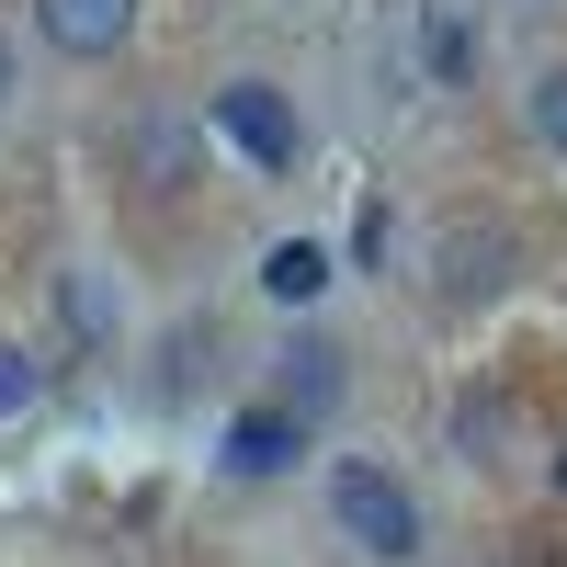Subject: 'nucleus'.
Segmentation results:
<instances>
[{"instance_id": "20e7f679", "label": "nucleus", "mask_w": 567, "mask_h": 567, "mask_svg": "<svg viewBox=\"0 0 567 567\" xmlns=\"http://www.w3.org/2000/svg\"><path fill=\"white\" fill-rule=\"evenodd\" d=\"M34 23L69 45V58H114L136 34V0H34Z\"/></svg>"}, {"instance_id": "7ed1b4c3", "label": "nucleus", "mask_w": 567, "mask_h": 567, "mask_svg": "<svg viewBox=\"0 0 567 567\" xmlns=\"http://www.w3.org/2000/svg\"><path fill=\"white\" fill-rule=\"evenodd\" d=\"M296 454H307V420L261 398V409H239V420H227V454H216V465H227V477H284Z\"/></svg>"}, {"instance_id": "0eeeda50", "label": "nucleus", "mask_w": 567, "mask_h": 567, "mask_svg": "<svg viewBox=\"0 0 567 567\" xmlns=\"http://www.w3.org/2000/svg\"><path fill=\"white\" fill-rule=\"evenodd\" d=\"M182 159H194V125H182V114L136 125V171H148V182H182Z\"/></svg>"}, {"instance_id": "39448f33", "label": "nucleus", "mask_w": 567, "mask_h": 567, "mask_svg": "<svg viewBox=\"0 0 567 567\" xmlns=\"http://www.w3.org/2000/svg\"><path fill=\"white\" fill-rule=\"evenodd\" d=\"M329 398H341V352H329V341H296V352H284V398H272V409L318 420Z\"/></svg>"}, {"instance_id": "f03ea898", "label": "nucleus", "mask_w": 567, "mask_h": 567, "mask_svg": "<svg viewBox=\"0 0 567 567\" xmlns=\"http://www.w3.org/2000/svg\"><path fill=\"white\" fill-rule=\"evenodd\" d=\"M216 136L239 159H261V171H296V103H284L272 80H227L216 91Z\"/></svg>"}, {"instance_id": "6e6552de", "label": "nucleus", "mask_w": 567, "mask_h": 567, "mask_svg": "<svg viewBox=\"0 0 567 567\" xmlns=\"http://www.w3.org/2000/svg\"><path fill=\"white\" fill-rule=\"evenodd\" d=\"M534 136L567 159V69H545V80H534Z\"/></svg>"}, {"instance_id": "1a4fd4ad", "label": "nucleus", "mask_w": 567, "mask_h": 567, "mask_svg": "<svg viewBox=\"0 0 567 567\" xmlns=\"http://www.w3.org/2000/svg\"><path fill=\"white\" fill-rule=\"evenodd\" d=\"M23 409H34V352L0 341V420H23Z\"/></svg>"}, {"instance_id": "f257e3e1", "label": "nucleus", "mask_w": 567, "mask_h": 567, "mask_svg": "<svg viewBox=\"0 0 567 567\" xmlns=\"http://www.w3.org/2000/svg\"><path fill=\"white\" fill-rule=\"evenodd\" d=\"M329 523H341L374 567H409V556H420V499L386 477V465H363V454L329 465Z\"/></svg>"}, {"instance_id": "9d476101", "label": "nucleus", "mask_w": 567, "mask_h": 567, "mask_svg": "<svg viewBox=\"0 0 567 567\" xmlns=\"http://www.w3.org/2000/svg\"><path fill=\"white\" fill-rule=\"evenodd\" d=\"M12 80H23V58H12V34H0V103H12Z\"/></svg>"}, {"instance_id": "423d86ee", "label": "nucleus", "mask_w": 567, "mask_h": 567, "mask_svg": "<svg viewBox=\"0 0 567 567\" xmlns=\"http://www.w3.org/2000/svg\"><path fill=\"white\" fill-rule=\"evenodd\" d=\"M318 284H329V250H318V239H284V250L261 261V296H272V307H318Z\"/></svg>"}]
</instances>
